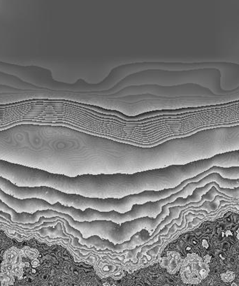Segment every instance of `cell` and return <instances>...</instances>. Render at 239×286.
I'll return each instance as SVG.
<instances>
[{
    "mask_svg": "<svg viewBox=\"0 0 239 286\" xmlns=\"http://www.w3.org/2000/svg\"><path fill=\"white\" fill-rule=\"evenodd\" d=\"M185 164L179 139L143 147L114 141L111 144L52 149L49 172L75 176L82 174H135Z\"/></svg>",
    "mask_w": 239,
    "mask_h": 286,
    "instance_id": "6da1fadb",
    "label": "cell"
},
{
    "mask_svg": "<svg viewBox=\"0 0 239 286\" xmlns=\"http://www.w3.org/2000/svg\"><path fill=\"white\" fill-rule=\"evenodd\" d=\"M189 179L186 165H171L135 174H52L50 188L68 194L93 198H122L144 191L173 188Z\"/></svg>",
    "mask_w": 239,
    "mask_h": 286,
    "instance_id": "7a4b0ae2",
    "label": "cell"
},
{
    "mask_svg": "<svg viewBox=\"0 0 239 286\" xmlns=\"http://www.w3.org/2000/svg\"><path fill=\"white\" fill-rule=\"evenodd\" d=\"M185 180L177 187L160 191H144L143 193L129 195L122 198H93L76 194H68L52 188L49 203L59 202L62 205L72 206L84 211L92 209L102 212L116 211L125 213L130 211L134 204H141L148 201H156L176 193L187 185Z\"/></svg>",
    "mask_w": 239,
    "mask_h": 286,
    "instance_id": "3957f363",
    "label": "cell"
},
{
    "mask_svg": "<svg viewBox=\"0 0 239 286\" xmlns=\"http://www.w3.org/2000/svg\"><path fill=\"white\" fill-rule=\"evenodd\" d=\"M178 197H183V193L180 190L158 201H150L141 204H134L131 211L125 213H118L114 211L102 212L89 208L82 211L72 206H64L59 202L51 204L50 209L69 215L73 220L77 221L110 220L118 224H122L143 217L156 218L162 212L163 206L173 202Z\"/></svg>",
    "mask_w": 239,
    "mask_h": 286,
    "instance_id": "277c9868",
    "label": "cell"
},
{
    "mask_svg": "<svg viewBox=\"0 0 239 286\" xmlns=\"http://www.w3.org/2000/svg\"><path fill=\"white\" fill-rule=\"evenodd\" d=\"M48 172L0 160V176L20 187L47 186Z\"/></svg>",
    "mask_w": 239,
    "mask_h": 286,
    "instance_id": "5b68a950",
    "label": "cell"
},
{
    "mask_svg": "<svg viewBox=\"0 0 239 286\" xmlns=\"http://www.w3.org/2000/svg\"><path fill=\"white\" fill-rule=\"evenodd\" d=\"M24 255V248L20 250L12 247L5 252L0 272V281L2 285H14L15 276L18 279H22L23 269L27 266L26 262H23L22 257Z\"/></svg>",
    "mask_w": 239,
    "mask_h": 286,
    "instance_id": "8992f818",
    "label": "cell"
},
{
    "mask_svg": "<svg viewBox=\"0 0 239 286\" xmlns=\"http://www.w3.org/2000/svg\"><path fill=\"white\" fill-rule=\"evenodd\" d=\"M210 269L208 263L196 253H188L183 259L179 269L182 281L185 284L197 285L208 276Z\"/></svg>",
    "mask_w": 239,
    "mask_h": 286,
    "instance_id": "52a82bcc",
    "label": "cell"
},
{
    "mask_svg": "<svg viewBox=\"0 0 239 286\" xmlns=\"http://www.w3.org/2000/svg\"><path fill=\"white\" fill-rule=\"evenodd\" d=\"M213 166L220 167H238L239 150L225 152L215 155L209 158L199 160L189 163L191 176L192 178Z\"/></svg>",
    "mask_w": 239,
    "mask_h": 286,
    "instance_id": "ba28073f",
    "label": "cell"
},
{
    "mask_svg": "<svg viewBox=\"0 0 239 286\" xmlns=\"http://www.w3.org/2000/svg\"><path fill=\"white\" fill-rule=\"evenodd\" d=\"M0 189L8 195L18 199L39 198L48 201L50 187H20L13 183L9 180L0 176Z\"/></svg>",
    "mask_w": 239,
    "mask_h": 286,
    "instance_id": "9c48e42d",
    "label": "cell"
},
{
    "mask_svg": "<svg viewBox=\"0 0 239 286\" xmlns=\"http://www.w3.org/2000/svg\"><path fill=\"white\" fill-rule=\"evenodd\" d=\"M210 183H213L215 187H219L221 188H234L239 187V178L238 179H227V178H222L221 176L217 173H212L208 175L204 176L202 179L199 180L198 182H191L185 186V190L188 196L192 195L193 191L197 188L204 187L206 185Z\"/></svg>",
    "mask_w": 239,
    "mask_h": 286,
    "instance_id": "30bf717a",
    "label": "cell"
},
{
    "mask_svg": "<svg viewBox=\"0 0 239 286\" xmlns=\"http://www.w3.org/2000/svg\"><path fill=\"white\" fill-rule=\"evenodd\" d=\"M212 173H217L222 178H227V179H238V178H239V166L232 167H220L213 166L210 168L209 169L206 170V171L196 176L189 178L190 182H198L199 180L202 179L204 176L210 174H212Z\"/></svg>",
    "mask_w": 239,
    "mask_h": 286,
    "instance_id": "8fae6325",
    "label": "cell"
},
{
    "mask_svg": "<svg viewBox=\"0 0 239 286\" xmlns=\"http://www.w3.org/2000/svg\"><path fill=\"white\" fill-rule=\"evenodd\" d=\"M217 189L223 193V195H225L229 197H232L233 198L239 199V187L234 188H221L217 187Z\"/></svg>",
    "mask_w": 239,
    "mask_h": 286,
    "instance_id": "7c38bea8",
    "label": "cell"
},
{
    "mask_svg": "<svg viewBox=\"0 0 239 286\" xmlns=\"http://www.w3.org/2000/svg\"><path fill=\"white\" fill-rule=\"evenodd\" d=\"M222 280L224 282L226 283H231L235 279V274L233 271H228L226 273H223L221 274Z\"/></svg>",
    "mask_w": 239,
    "mask_h": 286,
    "instance_id": "4fadbf2b",
    "label": "cell"
},
{
    "mask_svg": "<svg viewBox=\"0 0 239 286\" xmlns=\"http://www.w3.org/2000/svg\"><path fill=\"white\" fill-rule=\"evenodd\" d=\"M204 259H205V262H206V263H208V262L210 261V259H211V257H210L209 255H206L204 257Z\"/></svg>",
    "mask_w": 239,
    "mask_h": 286,
    "instance_id": "5bb4252c",
    "label": "cell"
}]
</instances>
